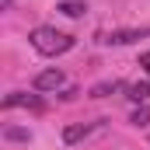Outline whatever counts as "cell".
Here are the masks:
<instances>
[{
    "instance_id": "cell-1",
    "label": "cell",
    "mask_w": 150,
    "mask_h": 150,
    "mask_svg": "<svg viewBox=\"0 0 150 150\" xmlns=\"http://www.w3.org/2000/svg\"><path fill=\"white\" fill-rule=\"evenodd\" d=\"M28 42H32V49H35V52H42V56H63V52H70V49H74L77 38L70 35V32H59V28L38 25L35 32L28 35Z\"/></svg>"
},
{
    "instance_id": "cell-2",
    "label": "cell",
    "mask_w": 150,
    "mask_h": 150,
    "mask_svg": "<svg viewBox=\"0 0 150 150\" xmlns=\"http://www.w3.org/2000/svg\"><path fill=\"white\" fill-rule=\"evenodd\" d=\"M4 108H7V112H11V108H28V112L42 115L45 112V101L35 98V94H25V91H11V94L4 98Z\"/></svg>"
},
{
    "instance_id": "cell-3",
    "label": "cell",
    "mask_w": 150,
    "mask_h": 150,
    "mask_svg": "<svg viewBox=\"0 0 150 150\" xmlns=\"http://www.w3.org/2000/svg\"><path fill=\"white\" fill-rule=\"evenodd\" d=\"M150 35V25L147 28H126V32H105V35H98V42H105V45H126V42H136V38H147Z\"/></svg>"
},
{
    "instance_id": "cell-4",
    "label": "cell",
    "mask_w": 150,
    "mask_h": 150,
    "mask_svg": "<svg viewBox=\"0 0 150 150\" xmlns=\"http://www.w3.org/2000/svg\"><path fill=\"white\" fill-rule=\"evenodd\" d=\"M63 70H56V67H49V70H42V74L35 77V91H59L63 87Z\"/></svg>"
},
{
    "instance_id": "cell-5",
    "label": "cell",
    "mask_w": 150,
    "mask_h": 150,
    "mask_svg": "<svg viewBox=\"0 0 150 150\" xmlns=\"http://www.w3.org/2000/svg\"><path fill=\"white\" fill-rule=\"evenodd\" d=\"M98 126H101V122H91V126H87V122H77V126H67V129H63V143L74 147V143H80V140H84L91 129H98Z\"/></svg>"
},
{
    "instance_id": "cell-6",
    "label": "cell",
    "mask_w": 150,
    "mask_h": 150,
    "mask_svg": "<svg viewBox=\"0 0 150 150\" xmlns=\"http://www.w3.org/2000/svg\"><path fill=\"white\" fill-rule=\"evenodd\" d=\"M56 11H59V14H67V18H80V14L87 11V4H84V0H59V4H56Z\"/></svg>"
},
{
    "instance_id": "cell-7",
    "label": "cell",
    "mask_w": 150,
    "mask_h": 150,
    "mask_svg": "<svg viewBox=\"0 0 150 150\" xmlns=\"http://www.w3.org/2000/svg\"><path fill=\"white\" fill-rule=\"evenodd\" d=\"M4 140H11V143H28L32 133H28V129H18V126H4Z\"/></svg>"
},
{
    "instance_id": "cell-8",
    "label": "cell",
    "mask_w": 150,
    "mask_h": 150,
    "mask_svg": "<svg viewBox=\"0 0 150 150\" xmlns=\"http://www.w3.org/2000/svg\"><path fill=\"white\" fill-rule=\"evenodd\" d=\"M119 87H122L119 80H105V84H94V87H91V98H105L108 91H119Z\"/></svg>"
},
{
    "instance_id": "cell-9",
    "label": "cell",
    "mask_w": 150,
    "mask_h": 150,
    "mask_svg": "<svg viewBox=\"0 0 150 150\" xmlns=\"http://www.w3.org/2000/svg\"><path fill=\"white\" fill-rule=\"evenodd\" d=\"M126 91H129V98H133V101H140V105H143V101H147V94H150V84H129Z\"/></svg>"
},
{
    "instance_id": "cell-10",
    "label": "cell",
    "mask_w": 150,
    "mask_h": 150,
    "mask_svg": "<svg viewBox=\"0 0 150 150\" xmlns=\"http://www.w3.org/2000/svg\"><path fill=\"white\" fill-rule=\"evenodd\" d=\"M150 122V112L147 108H136V112H133V126H147Z\"/></svg>"
},
{
    "instance_id": "cell-11",
    "label": "cell",
    "mask_w": 150,
    "mask_h": 150,
    "mask_svg": "<svg viewBox=\"0 0 150 150\" xmlns=\"http://www.w3.org/2000/svg\"><path fill=\"white\" fill-rule=\"evenodd\" d=\"M140 67H143V70H147V77H150V49L143 52V56H140Z\"/></svg>"
},
{
    "instance_id": "cell-12",
    "label": "cell",
    "mask_w": 150,
    "mask_h": 150,
    "mask_svg": "<svg viewBox=\"0 0 150 150\" xmlns=\"http://www.w3.org/2000/svg\"><path fill=\"white\" fill-rule=\"evenodd\" d=\"M11 4H14V0H0V7H4V11H11Z\"/></svg>"
}]
</instances>
